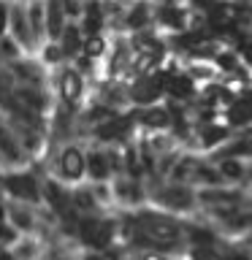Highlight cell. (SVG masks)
<instances>
[{
    "label": "cell",
    "mask_w": 252,
    "mask_h": 260,
    "mask_svg": "<svg viewBox=\"0 0 252 260\" xmlns=\"http://www.w3.org/2000/svg\"><path fill=\"white\" fill-rule=\"evenodd\" d=\"M146 203L171 217H193L198 214V198H195V187L168 182V179H149L146 182Z\"/></svg>",
    "instance_id": "obj_1"
},
{
    "label": "cell",
    "mask_w": 252,
    "mask_h": 260,
    "mask_svg": "<svg viewBox=\"0 0 252 260\" xmlns=\"http://www.w3.org/2000/svg\"><path fill=\"white\" fill-rule=\"evenodd\" d=\"M117 241V211H98L76 219L73 228V244L79 249L109 252Z\"/></svg>",
    "instance_id": "obj_2"
},
{
    "label": "cell",
    "mask_w": 252,
    "mask_h": 260,
    "mask_svg": "<svg viewBox=\"0 0 252 260\" xmlns=\"http://www.w3.org/2000/svg\"><path fill=\"white\" fill-rule=\"evenodd\" d=\"M44 174L54 176L62 184H81L84 182V141H65L54 146L44 160Z\"/></svg>",
    "instance_id": "obj_3"
},
{
    "label": "cell",
    "mask_w": 252,
    "mask_h": 260,
    "mask_svg": "<svg viewBox=\"0 0 252 260\" xmlns=\"http://www.w3.org/2000/svg\"><path fill=\"white\" fill-rule=\"evenodd\" d=\"M41 179H44V171L36 166L8 168L0 174V195L6 201L41 206Z\"/></svg>",
    "instance_id": "obj_4"
},
{
    "label": "cell",
    "mask_w": 252,
    "mask_h": 260,
    "mask_svg": "<svg viewBox=\"0 0 252 260\" xmlns=\"http://www.w3.org/2000/svg\"><path fill=\"white\" fill-rule=\"evenodd\" d=\"M195 24V11L184 0H171V3H154V30L163 38L179 36Z\"/></svg>",
    "instance_id": "obj_5"
},
{
    "label": "cell",
    "mask_w": 252,
    "mask_h": 260,
    "mask_svg": "<svg viewBox=\"0 0 252 260\" xmlns=\"http://www.w3.org/2000/svg\"><path fill=\"white\" fill-rule=\"evenodd\" d=\"M52 92L57 103L68 106V109H79L87 98V81L71 65H62L52 73Z\"/></svg>",
    "instance_id": "obj_6"
},
{
    "label": "cell",
    "mask_w": 252,
    "mask_h": 260,
    "mask_svg": "<svg viewBox=\"0 0 252 260\" xmlns=\"http://www.w3.org/2000/svg\"><path fill=\"white\" fill-rule=\"evenodd\" d=\"M111 198H114V211H133L138 206H146V182L133 179L128 174L111 176Z\"/></svg>",
    "instance_id": "obj_7"
},
{
    "label": "cell",
    "mask_w": 252,
    "mask_h": 260,
    "mask_svg": "<svg viewBox=\"0 0 252 260\" xmlns=\"http://www.w3.org/2000/svg\"><path fill=\"white\" fill-rule=\"evenodd\" d=\"M128 89V103L130 109H144V106L163 103V76L160 73H144V76H133L125 81Z\"/></svg>",
    "instance_id": "obj_8"
},
{
    "label": "cell",
    "mask_w": 252,
    "mask_h": 260,
    "mask_svg": "<svg viewBox=\"0 0 252 260\" xmlns=\"http://www.w3.org/2000/svg\"><path fill=\"white\" fill-rule=\"evenodd\" d=\"M163 101H171V103H182V106H193L195 98H198V84L187 76L182 68L171 71L163 76Z\"/></svg>",
    "instance_id": "obj_9"
},
{
    "label": "cell",
    "mask_w": 252,
    "mask_h": 260,
    "mask_svg": "<svg viewBox=\"0 0 252 260\" xmlns=\"http://www.w3.org/2000/svg\"><path fill=\"white\" fill-rule=\"evenodd\" d=\"M144 30H154V3L152 0H136L122 14V32L125 36L144 32Z\"/></svg>",
    "instance_id": "obj_10"
},
{
    "label": "cell",
    "mask_w": 252,
    "mask_h": 260,
    "mask_svg": "<svg viewBox=\"0 0 252 260\" xmlns=\"http://www.w3.org/2000/svg\"><path fill=\"white\" fill-rule=\"evenodd\" d=\"M114 171L101 144H84V182H111Z\"/></svg>",
    "instance_id": "obj_11"
},
{
    "label": "cell",
    "mask_w": 252,
    "mask_h": 260,
    "mask_svg": "<svg viewBox=\"0 0 252 260\" xmlns=\"http://www.w3.org/2000/svg\"><path fill=\"white\" fill-rule=\"evenodd\" d=\"M219 119H223L231 130L252 127V92L236 95L233 101L228 103L223 111H219Z\"/></svg>",
    "instance_id": "obj_12"
},
{
    "label": "cell",
    "mask_w": 252,
    "mask_h": 260,
    "mask_svg": "<svg viewBox=\"0 0 252 260\" xmlns=\"http://www.w3.org/2000/svg\"><path fill=\"white\" fill-rule=\"evenodd\" d=\"M6 219H8V222H11L22 236H30V233L38 236V206H27V203L8 201Z\"/></svg>",
    "instance_id": "obj_13"
},
{
    "label": "cell",
    "mask_w": 252,
    "mask_h": 260,
    "mask_svg": "<svg viewBox=\"0 0 252 260\" xmlns=\"http://www.w3.org/2000/svg\"><path fill=\"white\" fill-rule=\"evenodd\" d=\"M54 44L60 46V52H62V57H65V62H71L76 54H81L84 32H81L79 22H65V27L60 30V36L54 38Z\"/></svg>",
    "instance_id": "obj_14"
},
{
    "label": "cell",
    "mask_w": 252,
    "mask_h": 260,
    "mask_svg": "<svg viewBox=\"0 0 252 260\" xmlns=\"http://www.w3.org/2000/svg\"><path fill=\"white\" fill-rule=\"evenodd\" d=\"M8 255H11V260H44V255H46V241L41 239V236H36V233L19 236V239H16V244L8 249Z\"/></svg>",
    "instance_id": "obj_15"
},
{
    "label": "cell",
    "mask_w": 252,
    "mask_h": 260,
    "mask_svg": "<svg viewBox=\"0 0 252 260\" xmlns=\"http://www.w3.org/2000/svg\"><path fill=\"white\" fill-rule=\"evenodd\" d=\"M24 16H27L36 46L46 44L49 38H46V6H44V0H24Z\"/></svg>",
    "instance_id": "obj_16"
},
{
    "label": "cell",
    "mask_w": 252,
    "mask_h": 260,
    "mask_svg": "<svg viewBox=\"0 0 252 260\" xmlns=\"http://www.w3.org/2000/svg\"><path fill=\"white\" fill-rule=\"evenodd\" d=\"M71 206L79 217H87V214H98L101 206L95 203L92 198V190H89V182H81V184H73L71 187Z\"/></svg>",
    "instance_id": "obj_17"
},
{
    "label": "cell",
    "mask_w": 252,
    "mask_h": 260,
    "mask_svg": "<svg viewBox=\"0 0 252 260\" xmlns=\"http://www.w3.org/2000/svg\"><path fill=\"white\" fill-rule=\"evenodd\" d=\"M111 49V36L106 32H95V36H84V44H81V54L89 57L95 62H103L106 54Z\"/></svg>",
    "instance_id": "obj_18"
},
{
    "label": "cell",
    "mask_w": 252,
    "mask_h": 260,
    "mask_svg": "<svg viewBox=\"0 0 252 260\" xmlns=\"http://www.w3.org/2000/svg\"><path fill=\"white\" fill-rule=\"evenodd\" d=\"M44 6H46V38L54 41L68 19H65V14H62L60 0H44Z\"/></svg>",
    "instance_id": "obj_19"
},
{
    "label": "cell",
    "mask_w": 252,
    "mask_h": 260,
    "mask_svg": "<svg viewBox=\"0 0 252 260\" xmlns=\"http://www.w3.org/2000/svg\"><path fill=\"white\" fill-rule=\"evenodd\" d=\"M19 236H22V233L16 231V228L8 222V219H6V222H0V249H11Z\"/></svg>",
    "instance_id": "obj_20"
},
{
    "label": "cell",
    "mask_w": 252,
    "mask_h": 260,
    "mask_svg": "<svg viewBox=\"0 0 252 260\" xmlns=\"http://www.w3.org/2000/svg\"><path fill=\"white\" fill-rule=\"evenodd\" d=\"M60 6L68 22H79L81 11H84V0H60Z\"/></svg>",
    "instance_id": "obj_21"
},
{
    "label": "cell",
    "mask_w": 252,
    "mask_h": 260,
    "mask_svg": "<svg viewBox=\"0 0 252 260\" xmlns=\"http://www.w3.org/2000/svg\"><path fill=\"white\" fill-rule=\"evenodd\" d=\"M133 260H176V257L166 255V252H138V255H133Z\"/></svg>",
    "instance_id": "obj_22"
},
{
    "label": "cell",
    "mask_w": 252,
    "mask_h": 260,
    "mask_svg": "<svg viewBox=\"0 0 252 260\" xmlns=\"http://www.w3.org/2000/svg\"><path fill=\"white\" fill-rule=\"evenodd\" d=\"M8 32V0H0V38Z\"/></svg>",
    "instance_id": "obj_23"
},
{
    "label": "cell",
    "mask_w": 252,
    "mask_h": 260,
    "mask_svg": "<svg viewBox=\"0 0 252 260\" xmlns=\"http://www.w3.org/2000/svg\"><path fill=\"white\" fill-rule=\"evenodd\" d=\"M6 206H8V201L0 195V222H6Z\"/></svg>",
    "instance_id": "obj_24"
},
{
    "label": "cell",
    "mask_w": 252,
    "mask_h": 260,
    "mask_svg": "<svg viewBox=\"0 0 252 260\" xmlns=\"http://www.w3.org/2000/svg\"><path fill=\"white\" fill-rule=\"evenodd\" d=\"M111 3H117V6H122V8H128V6H133L136 0H111Z\"/></svg>",
    "instance_id": "obj_25"
},
{
    "label": "cell",
    "mask_w": 252,
    "mask_h": 260,
    "mask_svg": "<svg viewBox=\"0 0 252 260\" xmlns=\"http://www.w3.org/2000/svg\"><path fill=\"white\" fill-rule=\"evenodd\" d=\"M247 195H249V198H252V182H249V187H247Z\"/></svg>",
    "instance_id": "obj_26"
},
{
    "label": "cell",
    "mask_w": 252,
    "mask_h": 260,
    "mask_svg": "<svg viewBox=\"0 0 252 260\" xmlns=\"http://www.w3.org/2000/svg\"><path fill=\"white\" fill-rule=\"evenodd\" d=\"M152 3H171V0H152Z\"/></svg>",
    "instance_id": "obj_27"
},
{
    "label": "cell",
    "mask_w": 252,
    "mask_h": 260,
    "mask_svg": "<svg viewBox=\"0 0 252 260\" xmlns=\"http://www.w3.org/2000/svg\"><path fill=\"white\" fill-rule=\"evenodd\" d=\"M8 3H24V0H8Z\"/></svg>",
    "instance_id": "obj_28"
},
{
    "label": "cell",
    "mask_w": 252,
    "mask_h": 260,
    "mask_svg": "<svg viewBox=\"0 0 252 260\" xmlns=\"http://www.w3.org/2000/svg\"><path fill=\"white\" fill-rule=\"evenodd\" d=\"M130 260H133V257H130Z\"/></svg>",
    "instance_id": "obj_29"
}]
</instances>
